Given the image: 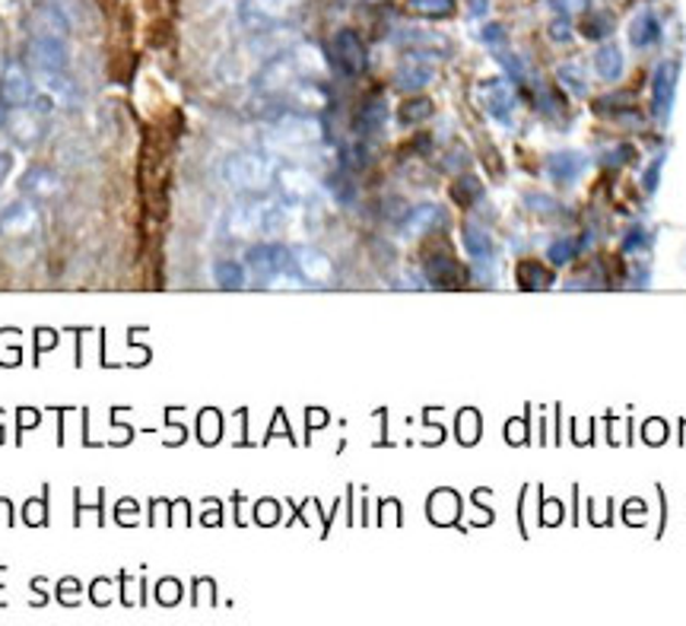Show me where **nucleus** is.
I'll list each match as a JSON object with an SVG mask.
<instances>
[{"label": "nucleus", "mask_w": 686, "mask_h": 626, "mask_svg": "<svg viewBox=\"0 0 686 626\" xmlns=\"http://www.w3.org/2000/svg\"><path fill=\"white\" fill-rule=\"evenodd\" d=\"M10 172H13V156L7 150H0V185L10 178Z\"/></svg>", "instance_id": "79ce46f5"}, {"label": "nucleus", "mask_w": 686, "mask_h": 626, "mask_svg": "<svg viewBox=\"0 0 686 626\" xmlns=\"http://www.w3.org/2000/svg\"><path fill=\"white\" fill-rule=\"evenodd\" d=\"M213 280L220 290H242L245 287V267L239 262H217L213 264Z\"/></svg>", "instance_id": "7c9ffc66"}, {"label": "nucleus", "mask_w": 686, "mask_h": 626, "mask_svg": "<svg viewBox=\"0 0 686 626\" xmlns=\"http://www.w3.org/2000/svg\"><path fill=\"white\" fill-rule=\"evenodd\" d=\"M277 185L287 198L299 200V204H312V200L322 198V185L305 169H295V165L277 169Z\"/></svg>", "instance_id": "f3484780"}, {"label": "nucleus", "mask_w": 686, "mask_h": 626, "mask_svg": "<svg viewBox=\"0 0 686 626\" xmlns=\"http://www.w3.org/2000/svg\"><path fill=\"white\" fill-rule=\"evenodd\" d=\"M322 140H325V125L312 112L283 115L274 121V128L267 134V143H287V147H309V143H322Z\"/></svg>", "instance_id": "7ed1b4c3"}, {"label": "nucleus", "mask_w": 686, "mask_h": 626, "mask_svg": "<svg viewBox=\"0 0 686 626\" xmlns=\"http://www.w3.org/2000/svg\"><path fill=\"white\" fill-rule=\"evenodd\" d=\"M38 83H42V93H48L55 105H65V108H77L83 96H80V86L70 80L67 70H55V73H35Z\"/></svg>", "instance_id": "412c9836"}, {"label": "nucleus", "mask_w": 686, "mask_h": 626, "mask_svg": "<svg viewBox=\"0 0 686 626\" xmlns=\"http://www.w3.org/2000/svg\"><path fill=\"white\" fill-rule=\"evenodd\" d=\"M295 45H299V33H295L293 26H270V30H261V33H255L252 38V55L255 58H264V61H270V58H277V55H287V51H293Z\"/></svg>", "instance_id": "dca6fc26"}, {"label": "nucleus", "mask_w": 686, "mask_h": 626, "mask_svg": "<svg viewBox=\"0 0 686 626\" xmlns=\"http://www.w3.org/2000/svg\"><path fill=\"white\" fill-rule=\"evenodd\" d=\"M589 153H582V150H556V153L547 156V175H550L554 185L569 188V185H575L589 172Z\"/></svg>", "instance_id": "4468645a"}, {"label": "nucleus", "mask_w": 686, "mask_h": 626, "mask_svg": "<svg viewBox=\"0 0 686 626\" xmlns=\"http://www.w3.org/2000/svg\"><path fill=\"white\" fill-rule=\"evenodd\" d=\"M226 185L245 195H264L277 182V163L258 150H235L220 165Z\"/></svg>", "instance_id": "f257e3e1"}, {"label": "nucleus", "mask_w": 686, "mask_h": 626, "mask_svg": "<svg viewBox=\"0 0 686 626\" xmlns=\"http://www.w3.org/2000/svg\"><path fill=\"white\" fill-rule=\"evenodd\" d=\"M480 198H484V182H480L477 175L464 172L461 178H455V185H452V200H455V204H461V207H474Z\"/></svg>", "instance_id": "c85d7f7f"}, {"label": "nucleus", "mask_w": 686, "mask_h": 626, "mask_svg": "<svg viewBox=\"0 0 686 626\" xmlns=\"http://www.w3.org/2000/svg\"><path fill=\"white\" fill-rule=\"evenodd\" d=\"M20 192L33 200L58 198V195L65 192V182H61V175H58L55 169L33 165V169H26V172H23V178H20Z\"/></svg>", "instance_id": "a211bd4d"}, {"label": "nucleus", "mask_w": 686, "mask_h": 626, "mask_svg": "<svg viewBox=\"0 0 686 626\" xmlns=\"http://www.w3.org/2000/svg\"><path fill=\"white\" fill-rule=\"evenodd\" d=\"M293 264L302 274V280H309V283H327L334 277V262L312 245H299L293 252Z\"/></svg>", "instance_id": "aec40b11"}, {"label": "nucleus", "mask_w": 686, "mask_h": 626, "mask_svg": "<svg viewBox=\"0 0 686 626\" xmlns=\"http://www.w3.org/2000/svg\"><path fill=\"white\" fill-rule=\"evenodd\" d=\"M677 80H681V65L677 61H661L654 67L652 77V112L661 125H667L674 96H677Z\"/></svg>", "instance_id": "9b49d317"}, {"label": "nucleus", "mask_w": 686, "mask_h": 626, "mask_svg": "<svg viewBox=\"0 0 686 626\" xmlns=\"http://www.w3.org/2000/svg\"><path fill=\"white\" fill-rule=\"evenodd\" d=\"M556 16H582L591 10V0H550Z\"/></svg>", "instance_id": "f704fd0d"}, {"label": "nucleus", "mask_w": 686, "mask_h": 626, "mask_svg": "<svg viewBox=\"0 0 686 626\" xmlns=\"http://www.w3.org/2000/svg\"><path fill=\"white\" fill-rule=\"evenodd\" d=\"M432 80H435V55L417 51V48L404 55V61L397 67V77H394L397 90H404V93H420Z\"/></svg>", "instance_id": "9d476101"}, {"label": "nucleus", "mask_w": 686, "mask_h": 626, "mask_svg": "<svg viewBox=\"0 0 686 626\" xmlns=\"http://www.w3.org/2000/svg\"><path fill=\"white\" fill-rule=\"evenodd\" d=\"M611 33H614V20L607 13H594V16L585 20V26H582V35L591 38V42H601V38H607Z\"/></svg>", "instance_id": "72a5a7b5"}, {"label": "nucleus", "mask_w": 686, "mask_h": 626, "mask_svg": "<svg viewBox=\"0 0 686 626\" xmlns=\"http://www.w3.org/2000/svg\"><path fill=\"white\" fill-rule=\"evenodd\" d=\"M646 245H649V235H646V230H639V227L629 230V235L623 239V252H626V255H636V252H642Z\"/></svg>", "instance_id": "e433bc0d"}, {"label": "nucleus", "mask_w": 686, "mask_h": 626, "mask_svg": "<svg viewBox=\"0 0 686 626\" xmlns=\"http://www.w3.org/2000/svg\"><path fill=\"white\" fill-rule=\"evenodd\" d=\"M426 280L432 283V287H439V290H457L464 280H467V270L461 267V264L452 258V255H429L426 258Z\"/></svg>", "instance_id": "6ab92c4d"}, {"label": "nucleus", "mask_w": 686, "mask_h": 626, "mask_svg": "<svg viewBox=\"0 0 686 626\" xmlns=\"http://www.w3.org/2000/svg\"><path fill=\"white\" fill-rule=\"evenodd\" d=\"M432 112H435V105L429 96H410L397 108V118H400V125H420L426 118H432Z\"/></svg>", "instance_id": "c756f323"}, {"label": "nucleus", "mask_w": 686, "mask_h": 626, "mask_svg": "<svg viewBox=\"0 0 686 626\" xmlns=\"http://www.w3.org/2000/svg\"><path fill=\"white\" fill-rule=\"evenodd\" d=\"M594 70H597V77H601V80L617 83V80L623 77V70H626V58H623L620 45H614V42L601 45V48H597V55H594Z\"/></svg>", "instance_id": "393cba45"}, {"label": "nucleus", "mask_w": 686, "mask_h": 626, "mask_svg": "<svg viewBox=\"0 0 686 626\" xmlns=\"http://www.w3.org/2000/svg\"><path fill=\"white\" fill-rule=\"evenodd\" d=\"M38 223H42V213H38L33 198L10 200L0 210V235L3 239H30L38 232Z\"/></svg>", "instance_id": "1a4fd4ad"}, {"label": "nucleus", "mask_w": 686, "mask_h": 626, "mask_svg": "<svg viewBox=\"0 0 686 626\" xmlns=\"http://www.w3.org/2000/svg\"><path fill=\"white\" fill-rule=\"evenodd\" d=\"M35 100V80L30 73V65L20 61V58H10L3 70H0V102L3 108H23V105H33Z\"/></svg>", "instance_id": "39448f33"}, {"label": "nucleus", "mask_w": 686, "mask_h": 626, "mask_svg": "<svg viewBox=\"0 0 686 626\" xmlns=\"http://www.w3.org/2000/svg\"><path fill=\"white\" fill-rule=\"evenodd\" d=\"M3 121H7V108H3V102H0V131H3Z\"/></svg>", "instance_id": "37998d69"}, {"label": "nucleus", "mask_w": 686, "mask_h": 626, "mask_svg": "<svg viewBox=\"0 0 686 626\" xmlns=\"http://www.w3.org/2000/svg\"><path fill=\"white\" fill-rule=\"evenodd\" d=\"M330 55H334V65L340 67L347 77H360V73H365L369 58H365V45H362V38L357 30H340V33L334 35Z\"/></svg>", "instance_id": "f8f14e48"}, {"label": "nucleus", "mask_w": 686, "mask_h": 626, "mask_svg": "<svg viewBox=\"0 0 686 626\" xmlns=\"http://www.w3.org/2000/svg\"><path fill=\"white\" fill-rule=\"evenodd\" d=\"M299 0H242L239 3V23L248 33H261L270 26H280L283 16L293 10Z\"/></svg>", "instance_id": "0eeeda50"}, {"label": "nucleus", "mask_w": 686, "mask_h": 626, "mask_svg": "<svg viewBox=\"0 0 686 626\" xmlns=\"http://www.w3.org/2000/svg\"><path fill=\"white\" fill-rule=\"evenodd\" d=\"M477 102L484 105V112L490 115L492 121L499 125H512V115H515V90L509 80L502 77H490L477 86Z\"/></svg>", "instance_id": "6e6552de"}, {"label": "nucleus", "mask_w": 686, "mask_h": 626, "mask_svg": "<svg viewBox=\"0 0 686 626\" xmlns=\"http://www.w3.org/2000/svg\"><path fill=\"white\" fill-rule=\"evenodd\" d=\"M293 264V255L283 248V245H255V248H248V255H245V267L264 280V283H270L277 274H283L287 267Z\"/></svg>", "instance_id": "ddd939ff"}, {"label": "nucleus", "mask_w": 686, "mask_h": 626, "mask_svg": "<svg viewBox=\"0 0 686 626\" xmlns=\"http://www.w3.org/2000/svg\"><path fill=\"white\" fill-rule=\"evenodd\" d=\"M484 42L490 45V51H496V48H502V45H509V33H505V26H499V23H490V26L484 30Z\"/></svg>", "instance_id": "58836bf2"}, {"label": "nucleus", "mask_w": 686, "mask_h": 626, "mask_svg": "<svg viewBox=\"0 0 686 626\" xmlns=\"http://www.w3.org/2000/svg\"><path fill=\"white\" fill-rule=\"evenodd\" d=\"M556 80H559V86H562L566 93H572V96H579V100H585L591 93L589 70L579 65V61H566V65L556 67Z\"/></svg>", "instance_id": "bb28decb"}, {"label": "nucleus", "mask_w": 686, "mask_h": 626, "mask_svg": "<svg viewBox=\"0 0 686 626\" xmlns=\"http://www.w3.org/2000/svg\"><path fill=\"white\" fill-rule=\"evenodd\" d=\"M407 10L426 20H449L455 13V0H407Z\"/></svg>", "instance_id": "2f4dec72"}, {"label": "nucleus", "mask_w": 686, "mask_h": 626, "mask_svg": "<svg viewBox=\"0 0 686 626\" xmlns=\"http://www.w3.org/2000/svg\"><path fill=\"white\" fill-rule=\"evenodd\" d=\"M3 131L10 134V140L23 150H33L38 147L45 137H48V118L45 112H38L35 105H23V108H10L7 112V121H3Z\"/></svg>", "instance_id": "20e7f679"}, {"label": "nucleus", "mask_w": 686, "mask_h": 626, "mask_svg": "<svg viewBox=\"0 0 686 626\" xmlns=\"http://www.w3.org/2000/svg\"><path fill=\"white\" fill-rule=\"evenodd\" d=\"M519 287L527 293H537V290H550L554 287V274L550 267H544L540 262H522L519 264Z\"/></svg>", "instance_id": "cd10ccee"}, {"label": "nucleus", "mask_w": 686, "mask_h": 626, "mask_svg": "<svg viewBox=\"0 0 686 626\" xmlns=\"http://www.w3.org/2000/svg\"><path fill=\"white\" fill-rule=\"evenodd\" d=\"M26 61L35 73H55L67 70L70 65V51H67V35H30L26 45Z\"/></svg>", "instance_id": "423d86ee"}, {"label": "nucleus", "mask_w": 686, "mask_h": 626, "mask_svg": "<svg viewBox=\"0 0 686 626\" xmlns=\"http://www.w3.org/2000/svg\"><path fill=\"white\" fill-rule=\"evenodd\" d=\"M661 169H664V156H654V163L646 169V175H642V188L652 195L654 188H658V178H661Z\"/></svg>", "instance_id": "a19ab883"}, {"label": "nucleus", "mask_w": 686, "mask_h": 626, "mask_svg": "<svg viewBox=\"0 0 686 626\" xmlns=\"http://www.w3.org/2000/svg\"><path fill=\"white\" fill-rule=\"evenodd\" d=\"M445 223H449V213H445L439 204H417V207H410L407 217L400 220V235L420 239V235L442 230Z\"/></svg>", "instance_id": "2eb2a0df"}, {"label": "nucleus", "mask_w": 686, "mask_h": 626, "mask_svg": "<svg viewBox=\"0 0 686 626\" xmlns=\"http://www.w3.org/2000/svg\"><path fill=\"white\" fill-rule=\"evenodd\" d=\"M524 204L534 210V213H559V204L554 198H547V195H527Z\"/></svg>", "instance_id": "4c0bfd02"}, {"label": "nucleus", "mask_w": 686, "mask_h": 626, "mask_svg": "<svg viewBox=\"0 0 686 626\" xmlns=\"http://www.w3.org/2000/svg\"><path fill=\"white\" fill-rule=\"evenodd\" d=\"M287 93H290L293 108H299V112H312V115H318L322 108L330 105V96H327L325 86H318V83H312V80H295Z\"/></svg>", "instance_id": "5701e85b"}, {"label": "nucleus", "mask_w": 686, "mask_h": 626, "mask_svg": "<svg viewBox=\"0 0 686 626\" xmlns=\"http://www.w3.org/2000/svg\"><path fill=\"white\" fill-rule=\"evenodd\" d=\"M547 35L554 38L556 45H569L572 42V23H569V16H556L550 20V26H547Z\"/></svg>", "instance_id": "c9c22d12"}, {"label": "nucleus", "mask_w": 686, "mask_h": 626, "mask_svg": "<svg viewBox=\"0 0 686 626\" xmlns=\"http://www.w3.org/2000/svg\"><path fill=\"white\" fill-rule=\"evenodd\" d=\"M629 42H632L636 48H652V45L661 42V20L654 16L652 10L636 13V20H632V26H629Z\"/></svg>", "instance_id": "a878e982"}, {"label": "nucleus", "mask_w": 686, "mask_h": 626, "mask_svg": "<svg viewBox=\"0 0 686 626\" xmlns=\"http://www.w3.org/2000/svg\"><path fill=\"white\" fill-rule=\"evenodd\" d=\"M388 125V100L385 96H369L362 102L360 115H357V134L362 137H379Z\"/></svg>", "instance_id": "4be33fe9"}, {"label": "nucleus", "mask_w": 686, "mask_h": 626, "mask_svg": "<svg viewBox=\"0 0 686 626\" xmlns=\"http://www.w3.org/2000/svg\"><path fill=\"white\" fill-rule=\"evenodd\" d=\"M461 242H464L467 255H470L477 264H490L492 258H496V242H492V235L484 230V227H477V223H464V227H461Z\"/></svg>", "instance_id": "b1692460"}, {"label": "nucleus", "mask_w": 686, "mask_h": 626, "mask_svg": "<svg viewBox=\"0 0 686 626\" xmlns=\"http://www.w3.org/2000/svg\"><path fill=\"white\" fill-rule=\"evenodd\" d=\"M585 242H589L585 235H579V239H556L554 245L547 248V258L554 264L575 262V258L582 255V245H585Z\"/></svg>", "instance_id": "473e14b6"}, {"label": "nucleus", "mask_w": 686, "mask_h": 626, "mask_svg": "<svg viewBox=\"0 0 686 626\" xmlns=\"http://www.w3.org/2000/svg\"><path fill=\"white\" fill-rule=\"evenodd\" d=\"M309 51H312L309 45H295L293 51L264 61V67L258 70V77H255V90H258V93H287L295 80L305 77L302 67H305Z\"/></svg>", "instance_id": "f03ea898"}, {"label": "nucleus", "mask_w": 686, "mask_h": 626, "mask_svg": "<svg viewBox=\"0 0 686 626\" xmlns=\"http://www.w3.org/2000/svg\"><path fill=\"white\" fill-rule=\"evenodd\" d=\"M636 156V150L632 147H617V150H611V153H604V165H611V169H620V165H626L629 160Z\"/></svg>", "instance_id": "ea45409f"}]
</instances>
